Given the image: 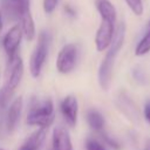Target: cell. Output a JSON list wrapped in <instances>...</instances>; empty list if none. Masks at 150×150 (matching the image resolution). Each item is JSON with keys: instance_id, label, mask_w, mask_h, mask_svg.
<instances>
[{"instance_id": "obj_11", "label": "cell", "mask_w": 150, "mask_h": 150, "mask_svg": "<svg viewBox=\"0 0 150 150\" xmlns=\"http://www.w3.org/2000/svg\"><path fill=\"white\" fill-rule=\"evenodd\" d=\"M5 13L11 18L18 20L20 13L30 8V0H1Z\"/></svg>"}, {"instance_id": "obj_19", "label": "cell", "mask_w": 150, "mask_h": 150, "mask_svg": "<svg viewBox=\"0 0 150 150\" xmlns=\"http://www.w3.org/2000/svg\"><path fill=\"white\" fill-rule=\"evenodd\" d=\"M86 150H107L97 139L87 138L86 139Z\"/></svg>"}, {"instance_id": "obj_3", "label": "cell", "mask_w": 150, "mask_h": 150, "mask_svg": "<svg viewBox=\"0 0 150 150\" xmlns=\"http://www.w3.org/2000/svg\"><path fill=\"white\" fill-rule=\"evenodd\" d=\"M50 46V34L46 30H42L38 36V42L29 59V71L33 77H39L42 70V67L48 56Z\"/></svg>"}, {"instance_id": "obj_4", "label": "cell", "mask_w": 150, "mask_h": 150, "mask_svg": "<svg viewBox=\"0 0 150 150\" xmlns=\"http://www.w3.org/2000/svg\"><path fill=\"white\" fill-rule=\"evenodd\" d=\"M22 76H23V62H22V59L20 57V55L15 54L13 56L7 57L2 87L7 88L12 91H15L16 87L21 82Z\"/></svg>"}, {"instance_id": "obj_6", "label": "cell", "mask_w": 150, "mask_h": 150, "mask_svg": "<svg viewBox=\"0 0 150 150\" xmlns=\"http://www.w3.org/2000/svg\"><path fill=\"white\" fill-rule=\"evenodd\" d=\"M115 23L109 20L101 19V23L96 30L95 35V46L98 52H103L109 48L112 42L114 34H115Z\"/></svg>"}, {"instance_id": "obj_22", "label": "cell", "mask_w": 150, "mask_h": 150, "mask_svg": "<svg viewBox=\"0 0 150 150\" xmlns=\"http://www.w3.org/2000/svg\"><path fill=\"white\" fill-rule=\"evenodd\" d=\"M144 150H150V138H148V141L145 142V148Z\"/></svg>"}, {"instance_id": "obj_15", "label": "cell", "mask_w": 150, "mask_h": 150, "mask_svg": "<svg viewBox=\"0 0 150 150\" xmlns=\"http://www.w3.org/2000/svg\"><path fill=\"white\" fill-rule=\"evenodd\" d=\"M87 122L90 125V128L94 129L95 131H102V129L104 127V117L96 109L88 110V112H87Z\"/></svg>"}, {"instance_id": "obj_18", "label": "cell", "mask_w": 150, "mask_h": 150, "mask_svg": "<svg viewBox=\"0 0 150 150\" xmlns=\"http://www.w3.org/2000/svg\"><path fill=\"white\" fill-rule=\"evenodd\" d=\"M128 7L132 11L134 14L136 15H142L143 14V4L142 0H125Z\"/></svg>"}, {"instance_id": "obj_20", "label": "cell", "mask_w": 150, "mask_h": 150, "mask_svg": "<svg viewBox=\"0 0 150 150\" xmlns=\"http://www.w3.org/2000/svg\"><path fill=\"white\" fill-rule=\"evenodd\" d=\"M57 4H59V0H43L42 7H43L45 13H47V14L53 13V12L55 11Z\"/></svg>"}, {"instance_id": "obj_10", "label": "cell", "mask_w": 150, "mask_h": 150, "mask_svg": "<svg viewBox=\"0 0 150 150\" xmlns=\"http://www.w3.org/2000/svg\"><path fill=\"white\" fill-rule=\"evenodd\" d=\"M52 150H73L70 136L62 127H56L53 130Z\"/></svg>"}, {"instance_id": "obj_2", "label": "cell", "mask_w": 150, "mask_h": 150, "mask_svg": "<svg viewBox=\"0 0 150 150\" xmlns=\"http://www.w3.org/2000/svg\"><path fill=\"white\" fill-rule=\"evenodd\" d=\"M54 120V104L50 98H32L26 118L28 125H38L40 128L48 129V127L53 124Z\"/></svg>"}, {"instance_id": "obj_13", "label": "cell", "mask_w": 150, "mask_h": 150, "mask_svg": "<svg viewBox=\"0 0 150 150\" xmlns=\"http://www.w3.org/2000/svg\"><path fill=\"white\" fill-rule=\"evenodd\" d=\"M46 129L45 128H39L36 131L30 134L25 142L21 144L19 150H41L42 144L46 139Z\"/></svg>"}, {"instance_id": "obj_1", "label": "cell", "mask_w": 150, "mask_h": 150, "mask_svg": "<svg viewBox=\"0 0 150 150\" xmlns=\"http://www.w3.org/2000/svg\"><path fill=\"white\" fill-rule=\"evenodd\" d=\"M124 35H125V25L123 22H121L117 26V28L115 29L112 42L109 46L108 52H107L105 56L103 57V60L100 64V68H98V74H97L98 83H100V86L103 90H108L109 87H110L114 63H115L116 56H117L121 47L123 46Z\"/></svg>"}, {"instance_id": "obj_16", "label": "cell", "mask_w": 150, "mask_h": 150, "mask_svg": "<svg viewBox=\"0 0 150 150\" xmlns=\"http://www.w3.org/2000/svg\"><path fill=\"white\" fill-rule=\"evenodd\" d=\"M150 52V19L146 23V30H145V34L143 35V38L139 40V42L137 43L136 46V49H135V55L137 56H142V55H145Z\"/></svg>"}, {"instance_id": "obj_21", "label": "cell", "mask_w": 150, "mask_h": 150, "mask_svg": "<svg viewBox=\"0 0 150 150\" xmlns=\"http://www.w3.org/2000/svg\"><path fill=\"white\" fill-rule=\"evenodd\" d=\"M144 117L150 123V102L145 103V105H144Z\"/></svg>"}, {"instance_id": "obj_17", "label": "cell", "mask_w": 150, "mask_h": 150, "mask_svg": "<svg viewBox=\"0 0 150 150\" xmlns=\"http://www.w3.org/2000/svg\"><path fill=\"white\" fill-rule=\"evenodd\" d=\"M14 91L5 88V87H1L0 89V109H5L9 105V101L13 96Z\"/></svg>"}, {"instance_id": "obj_12", "label": "cell", "mask_w": 150, "mask_h": 150, "mask_svg": "<svg viewBox=\"0 0 150 150\" xmlns=\"http://www.w3.org/2000/svg\"><path fill=\"white\" fill-rule=\"evenodd\" d=\"M18 21H19V25L22 29V34L26 38V40L32 41L35 38V25H34L30 8L20 13V15L18 16Z\"/></svg>"}, {"instance_id": "obj_23", "label": "cell", "mask_w": 150, "mask_h": 150, "mask_svg": "<svg viewBox=\"0 0 150 150\" xmlns=\"http://www.w3.org/2000/svg\"><path fill=\"white\" fill-rule=\"evenodd\" d=\"M2 30V15H1V12H0V33Z\"/></svg>"}, {"instance_id": "obj_8", "label": "cell", "mask_w": 150, "mask_h": 150, "mask_svg": "<svg viewBox=\"0 0 150 150\" xmlns=\"http://www.w3.org/2000/svg\"><path fill=\"white\" fill-rule=\"evenodd\" d=\"M60 110L62 114V117L64 118L66 123L74 128L77 122V114H79V102L75 95H67L63 97L60 104Z\"/></svg>"}, {"instance_id": "obj_14", "label": "cell", "mask_w": 150, "mask_h": 150, "mask_svg": "<svg viewBox=\"0 0 150 150\" xmlns=\"http://www.w3.org/2000/svg\"><path fill=\"white\" fill-rule=\"evenodd\" d=\"M95 7L100 13L101 19L116 22V9L109 0H95Z\"/></svg>"}, {"instance_id": "obj_7", "label": "cell", "mask_w": 150, "mask_h": 150, "mask_svg": "<svg viewBox=\"0 0 150 150\" xmlns=\"http://www.w3.org/2000/svg\"><path fill=\"white\" fill-rule=\"evenodd\" d=\"M22 36H23L22 29H21L19 23L11 27L8 29V32L5 34L4 40H2V46H4V49L6 52L7 57L18 54V49L20 47Z\"/></svg>"}, {"instance_id": "obj_9", "label": "cell", "mask_w": 150, "mask_h": 150, "mask_svg": "<svg viewBox=\"0 0 150 150\" xmlns=\"http://www.w3.org/2000/svg\"><path fill=\"white\" fill-rule=\"evenodd\" d=\"M23 107V100L21 96L14 98L11 104L7 107V114H6V128L8 131H13L16 128V124L20 120V115Z\"/></svg>"}, {"instance_id": "obj_24", "label": "cell", "mask_w": 150, "mask_h": 150, "mask_svg": "<svg viewBox=\"0 0 150 150\" xmlns=\"http://www.w3.org/2000/svg\"><path fill=\"white\" fill-rule=\"evenodd\" d=\"M0 150H5V149H2V148H0Z\"/></svg>"}, {"instance_id": "obj_5", "label": "cell", "mask_w": 150, "mask_h": 150, "mask_svg": "<svg viewBox=\"0 0 150 150\" xmlns=\"http://www.w3.org/2000/svg\"><path fill=\"white\" fill-rule=\"evenodd\" d=\"M79 57V49L75 43H67L64 45L56 59V69L61 74H69L74 70Z\"/></svg>"}]
</instances>
